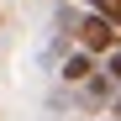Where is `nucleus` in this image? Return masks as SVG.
I'll return each instance as SVG.
<instances>
[{
    "label": "nucleus",
    "mask_w": 121,
    "mask_h": 121,
    "mask_svg": "<svg viewBox=\"0 0 121 121\" xmlns=\"http://www.w3.org/2000/svg\"><path fill=\"white\" fill-rule=\"evenodd\" d=\"M79 16H84V11H79V0H58V5H53V21H58V32H63V37H74Z\"/></svg>",
    "instance_id": "7ed1b4c3"
},
{
    "label": "nucleus",
    "mask_w": 121,
    "mask_h": 121,
    "mask_svg": "<svg viewBox=\"0 0 121 121\" xmlns=\"http://www.w3.org/2000/svg\"><path fill=\"white\" fill-rule=\"evenodd\" d=\"M79 5H84V0H79Z\"/></svg>",
    "instance_id": "423d86ee"
},
{
    "label": "nucleus",
    "mask_w": 121,
    "mask_h": 121,
    "mask_svg": "<svg viewBox=\"0 0 121 121\" xmlns=\"http://www.w3.org/2000/svg\"><path fill=\"white\" fill-rule=\"evenodd\" d=\"M100 121H116V111H105V116H100Z\"/></svg>",
    "instance_id": "39448f33"
},
{
    "label": "nucleus",
    "mask_w": 121,
    "mask_h": 121,
    "mask_svg": "<svg viewBox=\"0 0 121 121\" xmlns=\"http://www.w3.org/2000/svg\"><path fill=\"white\" fill-rule=\"evenodd\" d=\"M90 74H95V53L69 48V53H63V63H58V79H63V84H84Z\"/></svg>",
    "instance_id": "f03ea898"
},
{
    "label": "nucleus",
    "mask_w": 121,
    "mask_h": 121,
    "mask_svg": "<svg viewBox=\"0 0 121 121\" xmlns=\"http://www.w3.org/2000/svg\"><path fill=\"white\" fill-rule=\"evenodd\" d=\"M74 48H84V53H111V48H121V21H111V16H100V11H90V16H79V26H74Z\"/></svg>",
    "instance_id": "f257e3e1"
},
{
    "label": "nucleus",
    "mask_w": 121,
    "mask_h": 121,
    "mask_svg": "<svg viewBox=\"0 0 121 121\" xmlns=\"http://www.w3.org/2000/svg\"><path fill=\"white\" fill-rule=\"evenodd\" d=\"M90 11H100V16H111V21H121V0H84Z\"/></svg>",
    "instance_id": "20e7f679"
}]
</instances>
